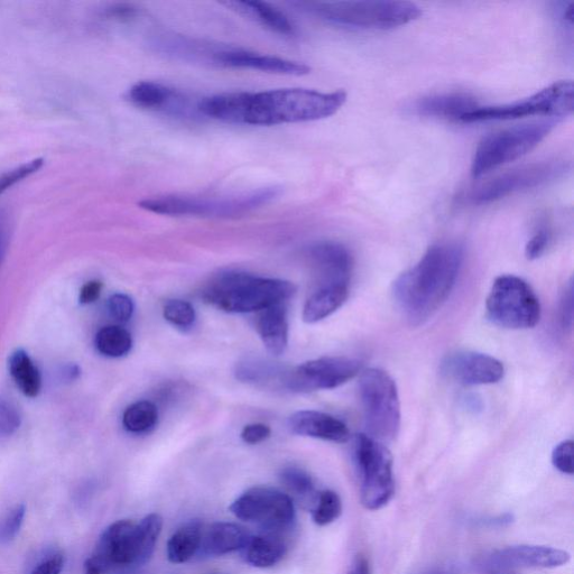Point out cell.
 <instances>
[{
  "mask_svg": "<svg viewBox=\"0 0 574 574\" xmlns=\"http://www.w3.org/2000/svg\"><path fill=\"white\" fill-rule=\"evenodd\" d=\"M271 428L263 423L248 424L242 431V440L247 444H258L271 437Z\"/></svg>",
  "mask_w": 574,
  "mask_h": 574,
  "instance_id": "cell-42",
  "label": "cell"
},
{
  "mask_svg": "<svg viewBox=\"0 0 574 574\" xmlns=\"http://www.w3.org/2000/svg\"><path fill=\"white\" fill-rule=\"evenodd\" d=\"M43 160L35 159L29 163H24L17 168L7 171L0 175V196L8 189H11L17 183L30 178L32 174L39 171L42 168Z\"/></svg>",
  "mask_w": 574,
  "mask_h": 574,
  "instance_id": "cell-35",
  "label": "cell"
},
{
  "mask_svg": "<svg viewBox=\"0 0 574 574\" xmlns=\"http://www.w3.org/2000/svg\"><path fill=\"white\" fill-rule=\"evenodd\" d=\"M363 370L359 359L322 357L289 369L284 388L295 393L333 390L355 378Z\"/></svg>",
  "mask_w": 574,
  "mask_h": 574,
  "instance_id": "cell-13",
  "label": "cell"
},
{
  "mask_svg": "<svg viewBox=\"0 0 574 574\" xmlns=\"http://www.w3.org/2000/svg\"><path fill=\"white\" fill-rule=\"evenodd\" d=\"M163 316L174 327L185 329L196 321V310L190 302L174 299L165 302Z\"/></svg>",
  "mask_w": 574,
  "mask_h": 574,
  "instance_id": "cell-34",
  "label": "cell"
},
{
  "mask_svg": "<svg viewBox=\"0 0 574 574\" xmlns=\"http://www.w3.org/2000/svg\"><path fill=\"white\" fill-rule=\"evenodd\" d=\"M280 479L286 494L292 501H298L303 506H316L319 493L314 487L313 480L307 471L298 467H287L281 471Z\"/></svg>",
  "mask_w": 574,
  "mask_h": 574,
  "instance_id": "cell-30",
  "label": "cell"
},
{
  "mask_svg": "<svg viewBox=\"0 0 574 574\" xmlns=\"http://www.w3.org/2000/svg\"><path fill=\"white\" fill-rule=\"evenodd\" d=\"M423 574H449V573L443 572V571H430V572L423 573Z\"/></svg>",
  "mask_w": 574,
  "mask_h": 574,
  "instance_id": "cell-47",
  "label": "cell"
},
{
  "mask_svg": "<svg viewBox=\"0 0 574 574\" xmlns=\"http://www.w3.org/2000/svg\"><path fill=\"white\" fill-rule=\"evenodd\" d=\"M256 331L268 353L280 356L289 345V321L284 304L257 312Z\"/></svg>",
  "mask_w": 574,
  "mask_h": 574,
  "instance_id": "cell-22",
  "label": "cell"
},
{
  "mask_svg": "<svg viewBox=\"0 0 574 574\" xmlns=\"http://www.w3.org/2000/svg\"><path fill=\"white\" fill-rule=\"evenodd\" d=\"M570 561L566 551L543 545H518L488 555L483 567L490 571L512 569H550L564 566Z\"/></svg>",
  "mask_w": 574,
  "mask_h": 574,
  "instance_id": "cell-16",
  "label": "cell"
},
{
  "mask_svg": "<svg viewBox=\"0 0 574 574\" xmlns=\"http://www.w3.org/2000/svg\"><path fill=\"white\" fill-rule=\"evenodd\" d=\"M251 534L243 526L220 522L203 529L199 555L203 558L221 557L243 551Z\"/></svg>",
  "mask_w": 574,
  "mask_h": 574,
  "instance_id": "cell-21",
  "label": "cell"
},
{
  "mask_svg": "<svg viewBox=\"0 0 574 574\" xmlns=\"http://www.w3.org/2000/svg\"><path fill=\"white\" fill-rule=\"evenodd\" d=\"M26 516V508L24 505L15 506L9 512L2 523H0V543H9L16 539L20 534Z\"/></svg>",
  "mask_w": 574,
  "mask_h": 574,
  "instance_id": "cell-36",
  "label": "cell"
},
{
  "mask_svg": "<svg viewBox=\"0 0 574 574\" xmlns=\"http://www.w3.org/2000/svg\"><path fill=\"white\" fill-rule=\"evenodd\" d=\"M159 420V411L152 402L140 401L128 406L123 425L128 432L144 433L153 429Z\"/></svg>",
  "mask_w": 574,
  "mask_h": 574,
  "instance_id": "cell-32",
  "label": "cell"
},
{
  "mask_svg": "<svg viewBox=\"0 0 574 574\" xmlns=\"http://www.w3.org/2000/svg\"><path fill=\"white\" fill-rule=\"evenodd\" d=\"M462 259L459 245H434L418 264L398 276L393 296L407 321L419 326L437 313L456 284Z\"/></svg>",
  "mask_w": 574,
  "mask_h": 574,
  "instance_id": "cell-2",
  "label": "cell"
},
{
  "mask_svg": "<svg viewBox=\"0 0 574 574\" xmlns=\"http://www.w3.org/2000/svg\"><path fill=\"white\" fill-rule=\"evenodd\" d=\"M569 169L564 161H545L521 166L488 181L472 194L471 199L477 205H484L516 192L541 187L562 177Z\"/></svg>",
  "mask_w": 574,
  "mask_h": 574,
  "instance_id": "cell-14",
  "label": "cell"
},
{
  "mask_svg": "<svg viewBox=\"0 0 574 574\" xmlns=\"http://www.w3.org/2000/svg\"><path fill=\"white\" fill-rule=\"evenodd\" d=\"M559 122L560 120L555 118L541 120L538 123L517 125L486 136L479 143L472 160V177H484L489 172L529 154L549 136Z\"/></svg>",
  "mask_w": 574,
  "mask_h": 574,
  "instance_id": "cell-7",
  "label": "cell"
},
{
  "mask_svg": "<svg viewBox=\"0 0 574 574\" xmlns=\"http://www.w3.org/2000/svg\"><path fill=\"white\" fill-rule=\"evenodd\" d=\"M359 394L370 438L390 442L401 429V404L394 379L384 370L369 368L359 379Z\"/></svg>",
  "mask_w": 574,
  "mask_h": 574,
  "instance_id": "cell-8",
  "label": "cell"
},
{
  "mask_svg": "<svg viewBox=\"0 0 574 574\" xmlns=\"http://www.w3.org/2000/svg\"><path fill=\"white\" fill-rule=\"evenodd\" d=\"M281 193V188L270 187L218 198L168 194L145 199L140 206L153 214L171 217L238 218L270 205Z\"/></svg>",
  "mask_w": 574,
  "mask_h": 574,
  "instance_id": "cell-6",
  "label": "cell"
},
{
  "mask_svg": "<svg viewBox=\"0 0 574 574\" xmlns=\"http://www.w3.org/2000/svg\"><path fill=\"white\" fill-rule=\"evenodd\" d=\"M64 568V557L60 552L46 553L37 561L29 574H61Z\"/></svg>",
  "mask_w": 574,
  "mask_h": 574,
  "instance_id": "cell-40",
  "label": "cell"
},
{
  "mask_svg": "<svg viewBox=\"0 0 574 574\" xmlns=\"http://www.w3.org/2000/svg\"><path fill=\"white\" fill-rule=\"evenodd\" d=\"M202 531L203 524L199 520H192L182 525L168 542L166 553L169 561L182 564L196 557L200 549Z\"/></svg>",
  "mask_w": 574,
  "mask_h": 574,
  "instance_id": "cell-28",
  "label": "cell"
},
{
  "mask_svg": "<svg viewBox=\"0 0 574 574\" xmlns=\"http://www.w3.org/2000/svg\"><path fill=\"white\" fill-rule=\"evenodd\" d=\"M573 453L574 443L572 440L563 441L558 444L552 453V464L555 468L562 472V474L573 475Z\"/></svg>",
  "mask_w": 574,
  "mask_h": 574,
  "instance_id": "cell-39",
  "label": "cell"
},
{
  "mask_svg": "<svg viewBox=\"0 0 574 574\" xmlns=\"http://www.w3.org/2000/svg\"><path fill=\"white\" fill-rule=\"evenodd\" d=\"M550 235L548 231L541 229L536 233L525 248V255L530 261L540 258L548 248Z\"/></svg>",
  "mask_w": 574,
  "mask_h": 574,
  "instance_id": "cell-41",
  "label": "cell"
},
{
  "mask_svg": "<svg viewBox=\"0 0 574 574\" xmlns=\"http://www.w3.org/2000/svg\"><path fill=\"white\" fill-rule=\"evenodd\" d=\"M163 518L150 514L140 523L118 521L101 534L94 552L83 567V574L110 572L143 566L151 559L162 533Z\"/></svg>",
  "mask_w": 574,
  "mask_h": 574,
  "instance_id": "cell-3",
  "label": "cell"
},
{
  "mask_svg": "<svg viewBox=\"0 0 574 574\" xmlns=\"http://www.w3.org/2000/svg\"><path fill=\"white\" fill-rule=\"evenodd\" d=\"M289 427L302 437L344 443L350 438L347 425L335 416L318 411H299L289 421Z\"/></svg>",
  "mask_w": 574,
  "mask_h": 574,
  "instance_id": "cell-20",
  "label": "cell"
},
{
  "mask_svg": "<svg viewBox=\"0 0 574 574\" xmlns=\"http://www.w3.org/2000/svg\"><path fill=\"white\" fill-rule=\"evenodd\" d=\"M305 11L331 24L351 29L387 31L410 24L422 15V9L400 0H364V2L299 3Z\"/></svg>",
  "mask_w": 574,
  "mask_h": 574,
  "instance_id": "cell-5",
  "label": "cell"
},
{
  "mask_svg": "<svg viewBox=\"0 0 574 574\" xmlns=\"http://www.w3.org/2000/svg\"><path fill=\"white\" fill-rule=\"evenodd\" d=\"M561 322L564 328L571 329L573 323V285L569 284L561 303Z\"/></svg>",
  "mask_w": 574,
  "mask_h": 574,
  "instance_id": "cell-43",
  "label": "cell"
},
{
  "mask_svg": "<svg viewBox=\"0 0 574 574\" xmlns=\"http://www.w3.org/2000/svg\"><path fill=\"white\" fill-rule=\"evenodd\" d=\"M95 344L101 355L120 358L131 351L133 338L131 333L122 327L108 326L97 333Z\"/></svg>",
  "mask_w": 574,
  "mask_h": 574,
  "instance_id": "cell-31",
  "label": "cell"
},
{
  "mask_svg": "<svg viewBox=\"0 0 574 574\" xmlns=\"http://www.w3.org/2000/svg\"><path fill=\"white\" fill-rule=\"evenodd\" d=\"M487 317L498 327L531 329L540 322L541 304L532 287L521 277H497L487 303Z\"/></svg>",
  "mask_w": 574,
  "mask_h": 574,
  "instance_id": "cell-9",
  "label": "cell"
},
{
  "mask_svg": "<svg viewBox=\"0 0 574 574\" xmlns=\"http://www.w3.org/2000/svg\"><path fill=\"white\" fill-rule=\"evenodd\" d=\"M478 106L477 101L465 94H444L424 97L415 101L412 113L424 117L461 120Z\"/></svg>",
  "mask_w": 574,
  "mask_h": 574,
  "instance_id": "cell-24",
  "label": "cell"
},
{
  "mask_svg": "<svg viewBox=\"0 0 574 574\" xmlns=\"http://www.w3.org/2000/svg\"><path fill=\"white\" fill-rule=\"evenodd\" d=\"M308 258L318 287L349 285L354 263L344 245L335 242L314 244L308 249Z\"/></svg>",
  "mask_w": 574,
  "mask_h": 574,
  "instance_id": "cell-19",
  "label": "cell"
},
{
  "mask_svg": "<svg viewBox=\"0 0 574 574\" xmlns=\"http://www.w3.org/2000/svg\"><path fill=\"white\" fill-rule=\"evenodd\" d=\"M126 99L137 108L159 111L174 117L190 118L199 114L198 103L191 104L190 98L177 89L154 81H140L129 88Z\"/></svg>",
  "mask_w": 574,
  "mask_h": 574,
  "instance_id": "cell-18",
  "label": "cell"
},
{
  "mask_svg": "<svg viewBox=\"0 0 574 574\" xmlns=\"http://www.w3.org/2000/svg\"><path fill=\"white\" fill-rule=\"evenodd\" d=\"M230 512L239 520L262 526L266 532L289 530L295 521L292 498L279 489L254 487L238 497Z\"/></svg>",
  "mask_w": 574,
  "mask_h": 574,
  "instance_id": "cell-12",
  "label": "cell"
},
{
  "mask_svg": "<svg viewBox=\"0 0 574 574\" xmlns=\"http://www.w3.org/2000/svg\"><path fill=\"white\" fill-rule=\"evenodd\" d=\"M207 574H227V573H224V572H211V573H207Z\"/></svg>",
  "mask_w": 574,
  "mask_h": 574,
  "instance_id": "cell-48",
  "label": "cell"
},
{
  "mask_svg": "<svg viewBox=\"0 0 574 574\" xmlns=\"http://www.w3.org/2000/svg\"><path fill=\"white\" fill-rule=\"evenodd\" d=\"M295 292L296 286L289 281L244 272H225L214 277L205 287L202 299L221 311L244 314L284 304Z\"/></svg>",
  "mask_w": 574,
  "mask_h": 574,
  "instance_id": "cell-4",
  "label": "cell"
},
{
  "mask_svg": "<svg viewBox=\"0 0 574 574\" xmlns=\"http://www.w3.org/2000/svg\"><path fill=\"white\" fill-rule=\"evenodd\" d=\"M289 369L262 358L248 357L240 360L235 367L238 381L262 386H281L284 388Z\"/></svg>",
  "mask_w": 574,
  "mask_h": 574,
  "instance_id": "cell-27",
  "label": "cell"
},
{
  "mask_svg": "<svg viewBox=\"0 0 574 574\" xmlns=\"http://www.w3.org/2000/svg\"><path fill=\"white\" fill-rule=\"evenodd\" d=\"M347 101V92L290 88L261 92H228L202 98L200 116L220 122L276 126L317 122L338 113Z\"/></svg>",
  "mask_w": 574,
  "mask_h": 574,
  "instance_id": "cell-1",
  "label": "cell"
},
{
  "mask_svg": "<svg viewBox=\"0 0 574 574\" xmlns=\"http://www.w3.org/2000/svg\"><path fill=\"white\" fill-rule=\"evenodd\" d=\"M574 86L572 81L553 83L529 98L511 104L477 107L461 118L464 123L514 120L532 116L561 118L572 114Z\"/></svg>",
  "mask_w": 574,
  "mask_h": 574,
  "instance_id": "cell-11",
  "label": "cell"
},
{
  "mask_svg": "<svg viewBox=\"0 0 574 574\" xmlns=\"http://www.w3.org/2000/svg\"><path fill=\"white\" fill-rule=\"evenodd\" d=\"M135 14L136 9L127 5H117L108 9V15L110 17L118 18V20H127V18L134 17Z\"/></svg>",
  "mask_w": 574,
  "mask_h": 574,
  "instance_id": "cell-45",
  "label": "cell"
},
{
  "mask_svg": "<svg viewBox=\"0 0 574 574\" xmlns=\"http://www.w3.org/2000/svg\"><path fill=\"white\" fill-rule=\"evenodd\" d=\"M349 298V285L318 287L304 304L302 318L313 324L327 319L338 311Z\"/></svg>",
  "mask_w": 574,
  "mask_h": 574,
  "instance_id": "cell-25",
  "label": "cell"
},
{
  "mask_svg": "<svg viewBox=\"0 0 574 574\" xmlns=\"http://www.w3.org/2000/svg\"><path fill=\"white\" fill-rule=\"evenodd\" d=\"M103 291V283L99 281H91L83 285L80 291V303L81 304H91L99 299V296Z\"/></svg>",
  "mask_w": 574,
  "mask_h": 574,
  "instance_id": "cell-44",
  "label": "cell"
},
{
  "mask_svg": "<svg viewBox=\"0 0 574 574\" xmlns=\"http://www.w3.org/2000/svg\"><path fill=\"white\" fill-rule=\"evenodd\" d=\"M492 574H509V573L495 572V573H492Z\"/></svg>",
  "mask_w": 574,
  "mask_h": 574,
  "instance_id": "cell-49",
  "label": "cell"
},
{
  "mask_svg": "<svg viewBox=\"0 0 574 574\" xmlns=\"http://www.w3.org/2000/svg\"><path fill=\"white\" fill-rule=\"evenodd\" d=\"M279 534L266 532L262 535H251L243 550L246 562L259 569L272 568L280 563L287 548Z\"/></svg>",
  "mask_w": 574,
  "mask_h": 574,
  "instance_id": "cell-26",
  "label": "cell"
},
{
  "mask_svg": "<svg viewBox=\"0 0 574 574\" xmlns=\"http://www.w3.org/2000/svg\"><path fill=\"white\" fill-rule=\"evenodd\" d=\"M221 5L274 33L284 36L296 34V26L290 18L271 4L252 2V0H247V2H239V0L231 2L230 0V2L221 3Z\"/></svg>",
  "mask_w": 574,
  "mask_h": 574,
  "instance_id": "cell-23",
  "label": "cell"
},
{
  "mask_svg": "<svg viewBox=\"0 0 574 574\" xmlns=\"http://www.w3.org/2000/svg\"><path fill=\"white\" fill-rule=\"evenodd\" d=\"M354 458L360 479L361 503L369 511H377L390 503L395 483L393 457L384 443L358 434L354 442Z\"/></svg>",
  "mask_w": 574,
  "mask_h": 574,
  "instance_id": "cell-10",
  "label": "cell"
},
{
  "mask_svg": "<svg viewBox=\"0 0 574 574\" xmlns=\"http://www.w3.org/2000/svg\"><path fill=\"white\" fill-rule=\"evenodd\" d=\"M9 373H11L16 385L21 392L34 398L41 392L42 379L39 369L33 363V360L22 349H18L9 357Z\"/></svg>",
  "mask_w": 574,
  "mask_h": 574,
  "instance_id": "cell-29",
  "label": "cell"
},
{
  "mask_svg": "<svg viewBox=\"0 0 574 574\" xmlns=\"http://www.w3.org/2000/svg\"><path fill=\"white\" fill-rule=\"evenodd\" d=\"M441 370L451 381L464 386L492 385L501 382L504 365L498 359L476 351H458L443 360Z\"/></svg>",
  "mask_w": 574,
  "mask_h": 574,
  "instance_id": "cell-15",
  "label": "cell"
},
{
  "mask_svg": "<svg viewBox=\"0 0 574 574\" xmlns=\"http://www.w3.org/2000/svg\"><path fill=\"white\" fill-rule=\"evenodd\" d=\"M208 63L212 66L285 74V76L300 77L311 72V68L305 63L244 49L221 48L216 45L212 46Z\"/></svg>",
  "mask_w": 574,
  "mask_h": 574,
  "instance_id": "cell-17",
  "label": "cell"
},
{
  "mask_svg": "<svg viewBox=\"0 0 574 574\" xmlns=\"http://www.w3.org/2000/svg\"><path fill=\"white\" fill-rule=\"evenodd\" d=\"M21 414L11 402L0 400V438L9 437L20 429Z\"/></svg>",
  "mask_w": 574,
  "mask_h": 574,
  "instance_id": "cell-37",
  "label": "cell"
},
{
  "mask_svg": "<svg viewBox=\"0 0 574 574\" xmlns=\"http://www.w3.org/2000/svg\"><path fill=\"white\" fill-rule=\"evenodd\" d=\"M342 513V502L339 495L332 490L319 493L316 506L312 509L314 523L327 526L336 520Z\"/></svg>",
  "mask_w": 574,
  "mask_h": 574,
  "instance_id": "cell-33",
  "label": "cell"
},
{
  "mask_svg": "<svg viewBox=\"0 0 574 574\" xmlns=\"http://www.w3.org/2000/svg\"><path fill=\"white\" fill-rule=\"evenodd\" d=\"M348 574H370L369 564L363 557H358Z\"/></svg>",
  "mask_w": 574,
  "mask_h": 574,
  "instance_id": "cell-46",
  "label": "cell"
},
{
  "mask_svg": "<svg viewBox=\"0 0 574 574\" xmlns=\"http://www.w3.org/2000/svg\"><path fill=\"white\" fill-rule=\"evenodd\" d=\"M134 302L128 295L116 293L108 300V311L110 316L118 322H128L134 313Z\"/></svg>",
  "mask_w": 574,
  "mask_h": 574,
  "instance_id": "cell-38",
  "label": "cell"
}]
</instances>
